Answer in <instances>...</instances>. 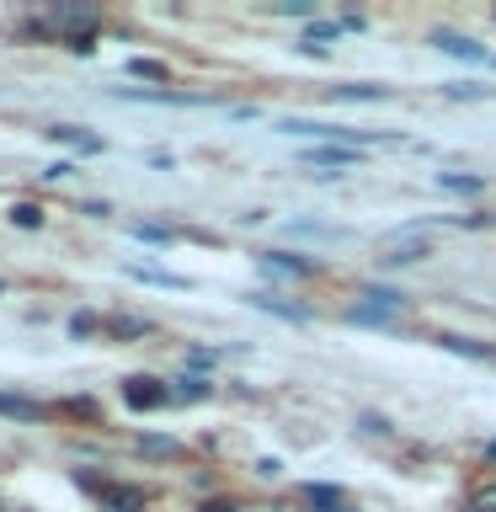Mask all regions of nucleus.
Returning <instances> with one entry per match:
<instances>
[{"instance_id": "nucleus-21", "label": "nucleus", "mask_w": 496, "mask_h": 512, "mask_svg": "<svg viewBox=\"0 0 496 512\" xmlns=\"http://www.w3.org/2000/svg\"><path fill=\"white\" fill-rule=\"evenodd\" d=\"M470 512H496V480H491V486H480V491H475Z\"/></svg>"}, {"instance_id": "nucleus-24", "label": "nucleus", "mask_w": 496, "mask_h": 512, "mask_svg": "<svg viewBox=\"0 0 496 512\" xmlns=\"http://www.w3.org/2000/svg\"><path fill=\"white\" fill-rule=\"evenodd\" d=\"M144 454H176L171 438H144Z\"/></svg>"}, {"instance_id": "nucleus-14", "label": "nucleus", "mask_w": 496, "mask_h": 512, "mask_svg": "<svg viewBox=\"0 0 496 512\" xmlns=\"http://www.w3.org/2000/svg\"><path fill=\"white\" fill-rule=\"evenodd\" d=\"M171 400H208V379H198V374H182L176 379V390H171Z\"/></svg>"}, {"instance_id": "nucleus-1", "label": "nucleus", "mask_w": 496, "mask_h": 512, "mask_svg": "<svg viewBox=\"0 0 496 512\" xmlns=\"http://www.w3.org/2000/svg\"><path fill=\"white\" fill-rule=\"evenodd\" d=\"M48 22H54V32H59L64 43L86 54V48H91V32L102 27V16H96V11H80V6H54V11H48Z\"/></svg>"}, {"instance_id": "nucleus-17", "label": "nucleus", "mask_w": 496, "mask_h": 512, "mask_svg": "<svg viewBox=\"0 0 496 512\" xmlns=\"http://www.w3.org/2000/svg\"><path fill=\"white\" fill-rule=\"evenodd\" d=\"M438 187H454V192H480L486 182H480V176H454V171H438Z\"/></svg>"}, {"instance_id": "nucleus-11", "label": "nucleus", "mask_w": 496, "mask_h": 512, "mask_svg": "<svg viewBox=\"0 0 496 512\" xmlns=\"http://www.w3.org/2000/svg\"><path fill=\"white\" fill-rule=\"evenodd\" d=\"M0 416H22V422H43V406H32V400H16V395H0Z\"/></svg>"}, {"instance_id": "nucleus-16", "label": "nucleus", "mask_w": 496, "mask_h": 512, "mask_svg": "<svg viewBox=\"0 0 496 512\" xmlns=\"http://www.w3.org/2000/svg\"><path fill=\"white\" fill-rule=\"evenodd\" d=\"M107 331H112V336H144V331H150V320H134V315H118V320H107Z\"/></svg>"}, {"instance_id": "nucleus-20", "label": "nucleus", "mask_w": 496, "mask_h": 512, "mask_svg": "<svg viewBox=\"0 0 496 512\" xmlns=\"http://www.w3.org/2000/svg\"><path fill=\"white\" fill-rule=\"evenodd\" d=\"M128 70L144 80H166V64H155V59H128Z\"/></svg>"}, {"instance_id": "nucleus-10", "label": "nucleus", "mask_w": 496, "mask_h": 512, "mask_svg": "<svg viewBox=\"0 0 496 512\" xmlns=\"http://www.w3.org/2000/svg\"><path fill=\"white\" fill-rule=\"evenodd\" d=\"M358 150H347V144H315L310 150V166H352Z\"/></svg>"}, {"instance_id": "nucleus-9", "label": "nucleus", "mask_w": 496, "mask_h": 512, "mask_svg": "<svg viewBox=\"0 0 496 512\" xmlns=\"http://www.w3.org/2000/svg\"><path fill=\"white\" fill-rule=\"evenodd\" d=\"M128 278L155 283V288H187V278H176V272H160V267H144V262H128Z\"/></svg>"}, {"instance_id": "nucleus-7", "label": "nucleus", "mask_w": 496, "mask_h": 512, "mask_svg": "<svg viewBox=\"0 0 496 512\" xmlns=\"http://www.w3.org/2000/svg\"><path fill=\"white\" fill-rule=\"evenodd\" d=\"M262 267H267V272H283V278H310V272H315V262H304V256H288V251H267Z\"/></svg>"}, {"instance_id": "nucleus-6", "label": "nucleus", "mask_w": 496, "mask_h": 512, "mask_svg": "<svg viewBox=\"0 0 496 512\" xmlns=\"http://www.w3.org/2000/svg\"><path fill=\"white\" fill-rule=\"evenodd\" d=\"M102 512H144L139 486H102Z\"/></svg>"}, {"instance_id": "nucleus-15", "label": "nucleus", "mask_w": 496, "mask_h": 512, "mask_svg": "<svg viewBox=\"0 0 496 512\" xmlns=\"http://www.w3.org/2000/svg\"><path fill=\"white\" fill-rule=\"evenodd\" d=\"M11 224H22V230H38V224H43V208H38V203H16V208H11Z\"/></svg>"}, {"instance_id": "nucleus-12", "label": "nucleus", "mask_w": 496, "mask_h": 512, "mask_svg": "<svg viewBox=\"0 0 496 512\" xmlns=\"http://www.w3.org/2000/svg\"><path fill=\"white\" fill-rule=\"evenodd\" d=\"M438 342H443L448 352H459V358H496L491 347H480V342H470V336H438Z\"/></svg>"}, {"instance_id": "nucleus-3", "label": "nucleus", "mask_w": 496, "mask_h": 512, "mask_svg": "<svg viewBox=\"0 0 496 512\" xmlns=\"http://www.w3.org/2000/svg\"><path fill=\"white\" fill-rule=\"evenodd\" d=\"M123 400H128L134 411H160V406L171 400V390H166L160 379H150V374H134V379H123Z\"/></svg>"}, {"instance_id": "nucleus-23", "label": "nucleus", "mask_w": 496, "mask_h": 512, "mask_svg": "<svg viewBox=\"0 0 496 512\" xmlns=\"http://www.w3.org/2000/svg\"><path fill=\"white\" fill-rule=\"evenodd\" d=\"M70 331H75V336H91V331H96V315H86V310H80V315L70 320Z\"/></svg>"}, {"instance_id": "nucleus-19", "label": "nucleus", "mask_w": 496, "mask_h": 512, "mask_svg": "<svg viewBox=\"0 0 496 512\" xmlns=\"http://www.w3.org/2000/svg\"><path fill=\"white\" fill-rule=\"evenodd\" d=\"M326 38H336V27H331V22H310V32H304V48L315 54V48L326 43Z\"/></svg>"}, {"instance_id": "nucleus-18", "label": "nucleus", "mask_w": 496, "mask_h": 512, "mask_svg": "<svg viewBox=\"0 0 496 512\" xmlns=\"http://www.w3.org/2000/svg\"><path fill=\"white\" fill-rule=\"evenodd\" d=\"M128 235H134V240H150V246H166V240H171L166 224H134Z\"/></svg>"}, {"instance_id": "nucleus-13", "label": "nucleus", "mask_w": 496, "mask_h": 512, "mask_svg": "<svg viewBox=\"0 0 496 512\" xmlns=\"http://www.w3.org/2000/svg\"><path fill=\"white\" fill-rule=\"evenodd\" d=\"M384 86H336V102H384Z\"/></svg>"}, {"instance_id": "nucleus-22", "label": "nucleus", "mask_w": 496, "mask_h": 512, "mask_svg": "<svg viewBox=\"0 0 496 512\" xmlns=\"http://www.w3.org/2000/svg\"><path fill=\"white\" fill-rule=\"evenodd\" d=\"M262 310H272V315H283V320H304V310H294V304H278V299H256Z\"/></svg>"}, {"instance_id": "nucleus-2", "label": "nucleus", "mask_w": 496, "mask_h": 512, "mask_svg": "<svg viewBox=\"0 0 496 512\" xmlns=\"http://www.w3.org/2000/svg\"><path fill=\"white\" fill-rule=\"evenodd\" d=\"M400 310H406V299H400V294H390V288H368V304H352L342 320H347V326H390Z\"/></svg>"}, {"instance_id": "nucleus-8", "label": "nucleus", "mask_w": 496, "mask_h": 512, "mask_svg": "<svg viewBox=\"0 0 496 512\" xmlns=\"http://www.w3.org/2000/svg\"><path fill=\"white\" fill-rule=\"evenodd\" d=\"M48 139H64V144H75V150H86V155H96V150H102V139H96V134H86V128H75V123H59V128H48Z\"/></svg>"}, {"instance_id": "nucleus-25", "label": "nucleus", "mask_w": 496, "mask_h": 512, "mask_svg": "<svg viewBox=\"0 0 496 512\" xmlns=\"http://www.w3.org/2000/svg\"><path fill=\"white\" fill-rule=\"evenodd\" d=\"M486 454H491V459H496V443H491V448H486Z\"/></svg>"}, {"instance_id": "nucleus-5", "label": "nucleus", "mask_w": 496, "mask_h": 512, "mask_svg": "<svg viewBox=\"0 0 496 512\" xmlns=\"http://www.w3.org/2000/svg\"><path fill=\"white\" fill-rule=\"evenodd\" d=\"M432 48H443V54H454V59H464V64H486V48L470 43L464 32H432Z\"/></svg>"}, {"instance_id": "nucleus-4", "label": "nucleus", "mask_w": 496, "mask_h": 512, "mask_svg": "<svg viewBox=\"0 0 496 512\" xmlns=\"http://www.w3.org/2000/svg\"><path fill=\"white\" fill-rule=\"evenodd\" d=\"M422 256H432V246L422 235H384V262H390V267L422 262Z\"/></svg>"}]
</instances>
